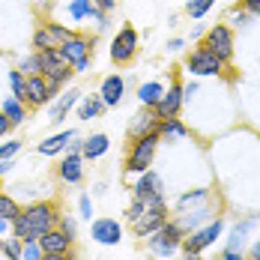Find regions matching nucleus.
Returning a JSON list of instances; mask_svg holds the SVG:
<instances>
[{"label":"nucleus","mask_w":260,"mask_h":260,"mask_svg":"<svg viewBox=\"0 0 260 260\" xmlns=\"http://www.w3.org/2000/svg\"><path fill=\"white\" fill-rule=\"evenodd\" d=\"M153 132H158V117L147 108L144 114H138L135 120H132L129 126V138L135 141V138H144V135H153Z\"/></svg>","instance_id":"a211bd4d"},{"label":"nucleus","mask_w":260,"mask_h":260,"mask_svg":"<svg viewBox=\"0 0 260 260\" xmlns=\"http://www.w3.org/2000/svg\"><path fill=\"white\" fill-rule=\"evenodd\" d=\"M201 201H207V188H194V191H185L180 198V209H188L191 204H201Z\"/></svg>","instance_id":"72a5a7b5"},{"label":"nucleus","mask_w":260,"mask_h":260,"mask_svg":"<svg viewBox=\"0 0 260 260\" xmlns=\"http://www.w3.org/2000/svg\"><path fill=\"white\" fill-rule=\"evenodd\" d=\"M161 93H165V87H161L158 81H147V84L138 87V102L144 105V108H153V105L161 99Z\"/></svg>","instance_id":"4be33fe9"},{"label":"nucleus","mask_w":260,"mask_h":260,"mask_svg":"<svg viewBox=\"0 0 260 260\" xmlns=\"http://www.w3.org/2000/svg\"><path fill=\"white\" fill-rule=\"evenodd\" d=\"M0 251H3V239H0Z\"/></svg>","instance_id":"864d4df0"},{"label":"nucleus","mask_w":260,"mask_h":260,"mask_svg":"<svg viewBox=\"0 0 260 260\" xmlns=\"http://www.w3.org/2000/svg\"><path fill=\"white\" fill-rule=\"evenodd\" d=\"M9 129H12V123H9V117H6V114L0 111V135H6Z\"/></svg>","instance_id":"37998d69"},{"label":"nucleus","mask_w":260,"mask_h":260,"mask_svg":"<svg viewBox=\"0 0 260 260\" xmlns=\"http://www.w3.org/2000/svg\"><path fill=\"white\" fill-rule=\"evenodd\" d=\"M182 102H185V96H182V84H171V90L161 93V99H158L150 111L156 114L158 120H168V117H177V114H180Z\"/></svg>","instance_id":"9d476101"},{"label":"nucleus","mask_w":260,"mask_h":260,"mask_svg":"<svg viewBox=\"0 0 260 260\" xmlns=\"http://www.w3.org/2000/svg\"><path fill=\"white\" fill-rule=\"evenodd\" d=\"M81 147L84 144H78V138L72 141V153L63 158V165H60V180L63 182H81L84 180V168H81Z\"/></svg>","instance_id":"ddd939ff"},{"label":"nucleus","mask_w":260,"mask_h":260,"mask_svg":"<svg viewBox=\"0 0 260 260\" xmlns=\"http://www.w3.org/2000/svg\"><path fill=\"white\" fill-rule=\"evenodd\" d=\"M182 260H201V254H198V251H185V254H182Z\"/></svg>","instance_id":"3c124183"},{"label":"nucleus","mask_w":260,"mask_h":260,"mask_svg":"<svg viewBox=\"0 0 260 260\" xmlns=\"http://www.w3.org/2000/svg\"><path fill=\"white\" fill-rule=\"evenodd\" d=\"M93 21H96V30H105L108 27V18H105V12H99V9H93V15H90Z\"/></svg>","instance_id":"79ce46f5"},{"label":"nucleus","mask_w":260,"mask_h":260,"mask_svg":"<svg viewBox=\"0 0 260 260\" xmlns=\"http://www.w3.org/2000/svg\"><path fill=\"white\" fill-rule=\"evenodd\" d=\"M177 224L182 228V234H191V231H198V228H204L207 221H212V212H209V207H201V209H180V215L174 218Z\"/></svg>","instance_id":"2eb2a0df"},{"label":"nucleus","mask_w":260,"mask_h":260,"mask_svg":"<svg viewBox=\"0 0 260 260\" xmlns=\"http://www.w3.org/2000/svg\"><path fill=\"white\" fill-rule=\"evenodd\" d=\"M158 135L171 141V138H185V135H188V129L182 126L177 117H168V120H158Z\"/></svg>","instance_id":"b1692460"},{"label":"nucleus","mask_w":260,"mask_h":260,"mask_svg":"<svg viewBox=\"0 0 260 260\" xmlns=\"http://www.w3.org/2000/svg\"><path fill=\"white\" fill-rule=\"evenodd\" d=\"M9 84H12V96L24 102V93H27V78L21 75V72H18V69H12V72H9Z\"/></svg>","instance_id":"7c9ffc66"},{"label":"nucleus","mask_w":260,"mask_h":260,"mask_svg":"<svg viewBox=\"0 0 260 260\" xmlns=\"http://www.w3.org/2000/svg\"><path fill=\"white\" fill-rule=\"evenodd\" d=\"M18 72H21L24 78H30V75H42V72H39V60H36V54H33V57H24V60H18Z\"/></svg>","instance_id":"f704fd0d"},{"label":"nucleus","mask_w":260,"mask_h":260,"mask_svg":"<svg viewBox=\"0 0 260 260\" xmlns=\"http://www.w3.org/2000/svg\"><path fill=\"white\" fill-rule=\"evenodd\" d=\"M105 111V102L99 96H87L84 105H81V120H93V117H99Z\"/></svg>","instance_id":"cd10ccee"},{"label":"nucleus","mask_w":260,"mask_h":260,"mask_svg":"<svg viewBox=\"0 0 260 260\" xmlns=\"http://www.w3.org/2000/svg\"><path fill=\"white\" fill-rule=\"evenodd\" d=\"M93 0H72L69 3V15H72V21H84V18H90L93 15Z\"/></svg>","instance_id":"a878e982"},{"label":"nucleus","mask_w":260,"mask_h":260,"mask_svg":"<svg viewBox=\"0 0 260 260\" xmlns=\"http://www.w3.org/2000/svg\"><path fill=\"white\" fill-rule=\"evenodd\" d=\"M108 147H111V141H108V135H90L87 141H84V147H81V156H87V158H99L108 153Z\"/></svg>","instance_id":"aec40b11"},{"label":"nucleus","mask_w":260,"mask_h":260,"mask_svg":"<svg viewBox=\"0 0 260 260\" xmlns=\"http://www.w3.org/2000/svg\"><path fill=\"white\" fill-rule=\"evenodd\" d=\"M21 215L27 218V224L36 231V236L48 234L51 228H57V221H60V212H57V207H54V204H48V201L30 204L27 209H21Z\"/></svg>","instance_id":"423d86ee"},{"label":"nucleus","mask_w":260,"mask_h":260,"mask_svg":"<svg viewBox=\"0 0 260 260\" xmlns=\"http://www.w3.org/2000/svg\"><path fill=\"white\" fill-rule=\"evenodd\" d=\"M201 45L209 48L221 63H231V60H234V30L228 24H212L207 30V36H204Z\"/></svg>","instance_id":"39448f33"},{"label":"nucleus","mask_w":260,"mask_h":260,"mask_svg":"<svg viewBox=\"0 0 260 260\" xmlns=\"http://www.w3.org/2000/svg\"><path fill=\"white\" fill-rule=\"evenodd\" d=\"M126 215H129V221H132V234L135 236H150L168 221V207H165V198L132 201V207H129Z\"/></svg>","instance_id":"f257e3e1"},{"label":"nucleus","mask_w":260,"mask_h":260,"mask_svg":"<svg viewBox=\"0 0 260 260\" xmlns=\"http://www.w3.org/2000/svg\"><path fill=\"white\" fill-rule=\"evenodd\" d=\"M57 224H60V231H63V234L75 242V236H78V224H75L72 218H63V215H60V221H57Z\"/></svg>","instance_id":"e433bc0d"},{"label":"nucleus","mask_w":260,"mask_h":260,"mask_svg":"<svg viewBox=\"0 0 260 260\" xmlns=\"http://www.w3.org/2000/svg\"><path fill=\"white\" fill-rule=\"evenodd\" d=\"M9 168H12V161H9V158H6V161H0V174H6Z\"/></svg>","instance_id":"603ef678"},{"label":"nucleus","mask_w":260,"mask_h":260,"mask_svg":"<svg viewBox=\"0 0 260 260\" xmlns=\"http://www.w3.org/2000/svg\"><path fill=\"white\" fill-rule=\"evenodd\" d=\"M254 228V218H245L242 224H236L234 231H231V239H228V248L224 251H242V245H245V236L248 231Z\"/></svg>","instance_id":"5701e85b"},{"label":"nucleus","mask_w":260,"mask_h":260,"mask_svg":"<svg viewBox=\"0 0 260 260\" xmlns=\"http://www.w3.org/2000/svg\"><path fill=\"white\" fill-rule=\"evenodd\" d=\"M78 209H81V215H84V218H90V215H93V204H90V198H87V194H81Z\"/></svg>","instance_id":"58836bf2"},{"label":"nucleus","mask_w":260,"mask_h":260,"mask_svg":"<svg viewBox=\"0 0 260 260\" xmlns=\"http://www.w3.org/2000/svg\"><path fill=\"white\" fill-rule=\"evenodd\" d=\"M42 260H72V257H69V251H66V254H51V251L45 254V251H42Z\"/></svg>","instance_id":"c03bdc74"},{"label":"nucleus","mask_w":260,"mask_h":260,"mask_svg":"<svg viewBox=\"0 0 260 260\" xmlns=\"http://www.w3.org/2000/svg\"><path fill=\"white\" fill-rule=\"evenodd\" d=\"M72 141H75V132H60V135H54V138H45L36 150H39V156H57V153L66 150Z\"/></svg>","instance_id":"6ab92c4d"},{"label":"nucleus","mask_w":260,"mask_h":260,"mask_svg":"<svg viewBox=\"0 0 260 260\" xmlns=\"http://www.w3.org/2000/svg\"><path fill=\"white\" fill-rule=\"evenodd\" d=\"M221 260H245V257H242V251H224Z\"/></svg>","instance_id":"49530a36"},{"label":"nucleus","mask_w":260,"mask_h":260,"mask_svg":"<svg viewBox=\"0 0 260 260\" xmlns=\"http://www.w3.org/2000/svg\"><path fill=\"white\" fill-rule=\"evenodd\" d=\"M251 18H254V15H251V12H245L242 6H234V9L228 12V24H234V27H248V24H251Z\"/></svg>","instance_id":"2f4dec72"},{"label":"nucleus","mask_w":260,"mask_h":260,"mask_svg":"<svg viewBox=\"0 0 260 260\" xmlns=\"http://www.w3.org/2000/svg\"><path fill=\"white\" fill-rule=\"evenodd\" d=\"M21 248H24V242L18 239V236H12V239H3V254L9 260H21Z\"/></svg>","instance_id":"473e14b6"},{"label":"nucleus","mask_w":260,"mask_h":260,"mask_svg":"<svg viewBox=\"0 0 260 260\" xmlns=\"http://www.w3.org/2000/svg\"><path fill=\"white\" fill-rule=\"evenodd\" d=\"M57 51H60V57H63L75 72H87V66H90V54H93V36L72 33Z\"/></svg>","instance_id":"7ed1b4c3"},{"label":"nucleus","mask_w":260,"mask_h":260,"mask_svg":"<svg viewBox=\"0 0 260 260\" xmlns=\"http://www.w3.org/2000/svg\"><path fill=\"white\" fill-rule=\"evenodd\" d=\"M78 90H69V93H66V96H63V99H60V102L54 105L51 108V123H60V120H63V114H66V111H69V108H72V105L78 102Z\"/></svg>","instance_id":"393cba45"},{"label":"nucleus","mask_w":260,"mask_h":260,"mask_svg":"<svg viewBox=\"0 0 260 260\" xmlns=\"http://www.w3.org/2000/svg\"><path fill=\"white\" fill-rule=\"evenodd\" d=\"M21 150V141H9V144H3L0 147V161H6V158H12L15 153Z\"/></svg>","instance_id":"4c0bfd02"},{"label":"nucleus","mask_w":260,"mask_h":260,"mask_svg":"<svg viewBox=\"0 0 260 260\" xmlns=\"http://www.w3.org/2000/svg\"><path fill=\"white\" fill-rule=\"evenodd\" d=\"M0 215H3V218H9V221H15V218L21 215L18 201H15V198H9V194H3V191H0Z\"/></svg>","instance_id":"c85d7f7f"},{"label":"nucleus","mask_w":260,"mask_h":260,"mask_svg":"<svg viewBox=\"0 0 260 260\" xmlns=\"http://www.w3.org/2000/svg\"><path fill=\"white\" fill-rule=\"evenodd\" d=\"M194 93H198V84H185V87H182V96H185V99H191Z\"/></svg>","instance_id":"a18cd8bd"},{"label":"nucleus","mask_w":260,"mask_h":260,"mask_svg":"<svg viewBox=\"0 0 260 260\" xmlns=\"http://www.w3.org/2000/svg\"><path fill=\"white\" fill-rule=\"evenodd\" d=\"M161 177L153 174V171H144L141 174V180L132 185V194H135V201H153V198H161Z\"/></svg>","instance_id":"f8f14e48"},{"label":"nucleus","mask_w":260,"mask_h":260,"mask_svg":"<svg viewBox=\"0 0 260 260\" xmlns=\"http://www.w3.org/2000/svg\"><path fill=\"white\" fill-rule=\"evenodd\" d=\"M221 231H224V221L221 218H215V221H207L204 228H198V231H191V234H185L182 236V242H180V248L182 251H204V248H209L218 236H221Z\"/></svg>","instance_id":"6e6552de"},{"label":"nucleus","mask_w":260,"mask_h":260,"mask_svg":"<svg viewBox=\"0 0 260 260\" xmlns=\"http://www.w3.org/2000/svg\"><path fill=\"white\" fill-rule=\"evenodd\" d=\"M251 260H260V239H254V245H251Z\"/></svg>","instance_id":"8fccbe9b"},{"label":"nucleus","mask_w":260,"mask_h":260,"mask_svg":"<svg viewBox=\"0 0 260 260\" xmlns=\"http://www.w3.org/2000/svg\"><path fill=\"white\" fill-rule=\"evenodd\" d=\"M0 111H3L6 117H9V123H12V126H21V123L27 120V108H24V102H21V99H15V96L3 99Z\"/></svg>","instance_id":"412c9836"},{"label":"nucleus","mask_w":260,"mask_h":260,"mask_svg":"<svg viewBox=\"0 0 260 260\" xmlns=\"http://www.w3.org/2000/svg\"><path fill=\"white\" fill-rule=\"evenodd\" d=\"M224 66H228V63H221V60L209 51V48H204V45H198L194 51L185 57V69H188L191 75H201V78L221 75V72H224Z\"/></svg>","instance_id":"0eeeda50"},{"label":"nucleus","mask_w":260,"mask_h":260,"mask_svg":"<svg viewBox=\"0 0 260 260\" xmlns=\"http://www.w3.org/2000/svg\"><path fill=\"white\" fill-rule=\"evenodd\" d=\"M123 93H126V81L120 78V75H108V78L102 81V87H99V99L105 102V108L120 105Z\"/></svg>","instance_id":"dca6fc26"},{"label":"nucleus","mask_w":260,"mask_h":260,"mask_svg":"<svg viewBox=\"0 0 260 260\" xmlns=\"http://www.w3.org/2000/svg\"><path fill=\"white\" fill-rule=\"evenodd\" d=\"M135 54H138V33H135V27H123L111 42V60L114 63H129Z\"/></svg>","instance_id":"1a4fd4ad"},{"label":"nucleus","mask_w":260,"mask_h":260,"mask_svg":"<svg viewBox=\"0 0 260 260\" xmlns=\"http://www.w3.org/2000/svg\"><path fill=\"white\" fill-rule=\"evenodd\" d=\"M182 236H185V234H182V228L177 224V221H165L156 234H150V239H147V248H150L156 257H171V254L180 248Z\"/></svg>","instance_id":"20e7f679"},{"label":"nucleus","mask_w":260,"mask_h":260,"mask_svg":"<svg viewBox=\"0 0 260 260\" xmlns=\"http://www.w3.org/2000/svg\"><path fill=\"white\" fill-rule=\"evenodd\" d=\"M36 242H39V248H42L45 254H48V251H51V254H66V251L72 248V239L63 234L60 228H51L48 234H42Z\"/></svg>","instance_id":"4468645a"},{"label":"nucleus","mask_w":260,"mask_h":260,"mask_svg":"<svg viewBox=\"0 0 260 260\" xmlns=\"http://www.w3.org/2000/svg\"><path fill=\"white\" fill-rule=\"evenodd\" d=\"M42 27H45V33L51 36L54 48H60V45H63V42H66V39L72 36V30H69L66 24H54V21H48V24H42Z\"/></svg>","instance_id":"bb28decb"},{"label":"nucleus","mask_w":260,"mask_h":260,"mask_svg":"<svg viewBox=\"0 0 260 260\" xmlns=\"http://www.w3.org/2000/svg\"><path fill=\"white\" fill-rule=\"evenodd\" d=\"M242 9L251 12L254 18H260V0H242Z\"/></svg>","instance_id":"ea45409f"},{"label":"nucleus","mask_w":260,"mask_h":260,"mask_svg":"<svg viewBox=\"0 0 260 260\" xmlns=\"http://www.w3.org/2000/svg\"><path fill=\"white\" fill-rule=\"evenodd\" d=\"M24 102L33 105V108H39V105L51 102V96H48V84H45V78H42V75H30V78H27Z\"/></svg>","instance_id":"f3484780"},{"label":"nucleus","mask_w":260,"mask_h":260,"mask_svg":"<svg viewBox=\"0 0 260 260\" xmlns=\"http://www.w3.org/2000/svg\"><path fill=\"white\" fill-rule=\"evenodd\" d=\"M93 6H96L99 12H105V15H108V12L117 6V0H93Z\"/></svg>","instance_id":"a19ab883"},{"label":"nucleus","mask_w":260,"mask_h":260,"mask_svg":"<svg viewBox=\"0 0 260 260\" xmlns=\"http://www.w3.org/2000/svg\"><path fill=\"white\" fill-rule=\"evenodd\" d=\"M21 260H42V248H39V242H24V248H21Z\"/></svg>","instance_id":"c9c22d12"},{"label":"nucleus","mask_w":260,"mask_h":260,"mask_svg":"<svg viewBox=\"0 0 260 260\" xmlns=\"http://www.w3.org/2000/svg\"><path fill=\"white\" fill-rule=\"evenodd\" d=\"M182 48V39H171V42H168V51H180Z\"/></svg>","instance_id":"09e8293b"},{"label":"nucleus","mask_w":260,"mask_h":260,"mask_svg":"<svg viewBox=\"0 0 260 260\" xmlns=\"http://www.w3.org/2000/svg\"><path fill=\"white\" fill-rule=\"evenodd\" d=\"M90 234H93L96 242H102V245H117L123 239V224L117 218H96L93 228H90Z\"/></svg>","instance_id":"9b49d317"},{"label":"nucleus","mask_w":260,"mask_h":260,"mask_svg":"<svg viewBox=\"0 0 260 260\" xmlns=\"http://www.w3.org/2000/svg\"><path fill=\"white\" fill-rule=\"evenodd\" d=\"M212 3H215V0H188V3H185V12H188L191 18H204L209 9H212Z\"/></svg>","instance_id":"c756f323"},{"label":"nucleus","mask_w":260,"mask_h":260,"mask_svg":"<svg viewBox=\"0 0 260 260\" xmlns=\"http://www.w3.org/2000/svg\"><path fill=\"white\" fill-rule=\"evenodd\" d=\"M9 228H12V221H9V218H3V215H0V236L6 234V231H9Z\"/></svg>","instance_id":"de8ad7c7"},{"label":"nucleus","mask_w":260,"mask_h":260,"mask_svg":"<svg viewBox=\"0 0 260 260\" xmlns=\"http://www.w3.org/2000/svg\"><path fill=\"white\" fill-rule=\"evenodd\" d=\"M158 141H161L158 132L132 141V150H129V156H126V171H129V174H144V171H150L153 156H156V150H158Z\"/></svg>","instance_id":"f03ea898"}]
</instances>
